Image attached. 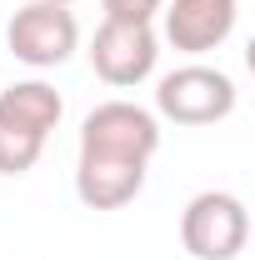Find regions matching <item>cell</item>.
I'll return each instance as SVG.
<instances>
[{
  "label": "cell",
  "instance_id": "obj_1",
  "mask_svg": "<svg viewBox=\"0 0 255 260\" xmlns=\"http://www.w3.org/2000/svg\"><path fill=\"white\" fill-rule=\"evenodd\" d=\"M250 240V210L230 190H200L180 215V245L195 260H235Z\"/></svg>",
  "mask_w": 255,
  "mask_h": 260
},
{
  "label": "cell",
  "instance_id": "obj_2",
  "mask_svg": "<svg viewBox=\"0 0 255 260\" xmlns=\"http://www.w3.org/2000/svg\"><path fill=\"white\" fill-rule=\"evenodd\" d=\"M160 150V120L135 100H105L80 125V155H110V160L150 165Z\"/></svg>",
  "mask_w": 255,
  "mask_h": 260
},
{
  "label": "cell",
  "instance_id": "obj_3",
  "mask_svg": "<svg viewBox=\"0 0 255 260\" xmlns=\"http://www.w3.org/2000/svg\"><path fill=\"white\" fill-rule=\"evenodd\" d=\"M155 110L175 125H215L235 110V80L215 65H180L160 75Z\"/></svg>",
  "mask_w": 255,
  "mask_h": 260
},
{
  "label": "cell",
  "instance_id": "obj_4",
  "mask_svg": "<svg viewBox=\"0 0 255 260\" xmlns=\"http://www.w3.org/2000/svg\"><path fill=\"white\" fill-rule=\"evenodd\" d=\"M5 45L15 60H25L30 70H55L75 55L80 45V25L70 15V5H50V0H30L10 15L5 25Z\"/></svg>",
  "mask_w": 255,
  "mask_h": 260
},
{
  "label": "cell",
  "instance_id": "obj_5",
  "mask_svg": "<svg viewBox=\"0 0 255 260\" xmlns=\"http://www.w3.org/2000/svg\"><path fill=\"white\" fill-rule=\"evenodd\" d=\"M160 60V40L150 25H125V20H100L95 40H90V65L105 85L130 90L140 85Z\"/></svg>",
  "mask_w": 255,
  "mask_h": 260
},
{
  "label": "cell",
  "instance_id": "obj_6",
  "mask_svg": "<svg viewBox=\"0 0 255 260\" xmlns=\"http://www.w3.org/2000/svg\"><path fill=\"white\" fill-rule=\"evenodd\" d=\"M240 5L235 0H170L165 5V40L185 55H205L230 40Z\"/></svg>",
  "mask_w": 255,
  "mask_h": 260
},
{
  "label": "cell",
  "instance_id": "obj_7",
  "mask_svg": "<svg viewBox=\"0 0 255 260\" xmlns=\"http://www.w3.org/2000/svg\"><path fill=\"white\" fill-rule=\"evenodd\" d=\"M145 190V165L140 160H110V155H80L75 165V195L90 210H120Z\"/></svg>",
  "mask_w": 255,
  "mask_h": 260
},
{
  "label": "cell",
  "instance_id": "obj_8",
  "mask_svg": "<svg viewBox=\"0 0 255 260\" xmlns=\"http://www.w3.org/2000/svg\"><path fill=\"white\" fill-rule=\"evenodd\" d=\"M60 115H65V100L45 80H15V85L0 90V125L5 130H20V135L45 140L50 130L60 125Z\"/></svg>",
  "mask_w": 255,
  "mask_h": 260
},
{
  "label": "cell",
  "instance_id": "obj_9",
  "mask_svg": "<svg viewBox=\"0 0 255 260\" xmlns=\"http://www.w3.org/2000/svg\"><path fill=\"white\" fill-rule=\"evenodd\" d=\"M40 150H45V140L0 125V175H25V170H35Z\"/></svg>",
  "mask_w": 255,
  "mask_h": 260
},
{
  "label": "cell",
  "instance_id": "obj_10",
  "mask_svg": "<svg viewBox=\"0 0 255 260\" xmlns=\"http://www.w3.org/2000/svg\"><path fill=\"white\" fill-rule=\"evenodd\" d=\"M105 5V20H125V25H150L165 0H100Z\"/></svg>",
  "mask_w": 255,
  "mask_h": 260
},
{
  "label": "cell",
  "instance_id": "obj_11",
  "mask_svg": "<svg viewBox=\"0 0 255 260\" xmlns=\"http://www.w3.org/2000/svg\"><path fill=\"white\" fill-rule=\"evenodd\" d=\"M50 5H70V0H50Z\"/></svg>",
  "mask_w": 255,
  "mask_h": 260
}]
</instances>
